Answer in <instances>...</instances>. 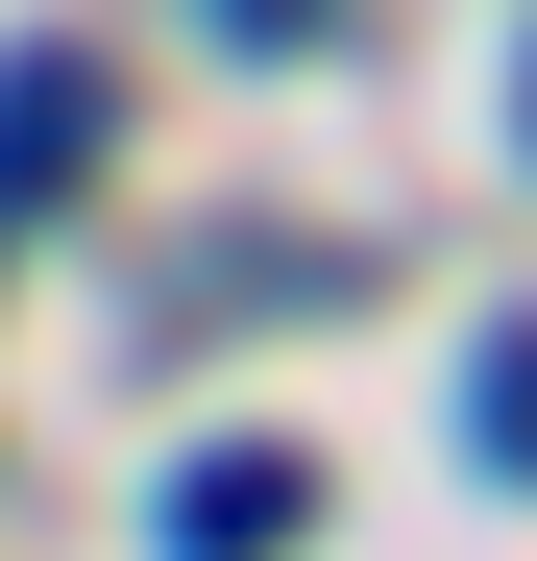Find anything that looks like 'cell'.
Returning <instances> with one entry per match:
<instances>
[{"instance_id": "1", "label": "cell", "mask_w": 537, "mask_h": 561, "mask_svg": "<svg viewBox=\"0 0 537 561\" xmlns=\"http://www.w3.org/2000/svg\"><path fill=\"white\" fill-rule=\"evenodd\" d=\"M294 513H318V463H294V439H196L147 537H171V561H294Z\"/></svg>"}, {"instance_id": "2", "label": "cell", "mask_w": 537, "mask_h": 561, "mask_svg": "<svg viewBox=\"0 0 537 561\" xmlns=\"http://www.w3.org/2000/svg\"><path fill=\"white\" fill-rule=\"evenodd\" d=\"M99 171V49H0V196H73Z\"/></svg>"}, {"instance_id": "3", "label": "cell", "mask_w": 537, "mask_h": 561, "mask_svg": "<svg viewBox=\"0 0 537 561\" xmlns=\"http://www.w3.org/2000/svg\"><path fill=\"white\" fill-rule=\"evenodd\" d=\"M513 439H537V342L465 318V463H489V489H513Z\"/></svg>"}, {"instance_id": "4", "label": "cell", "mask_w": 537, "mask_h": 561, "mask_svg": "<svg viewBox=\"0 0 537 561\" xmlns=\"http://www.w3.org/2000/svg\"><path fill=\"white\" fill-rule=\"evenodd\" d=\"M342 25V0H220V49H318Z\"/></svg>"}]
</instances>
